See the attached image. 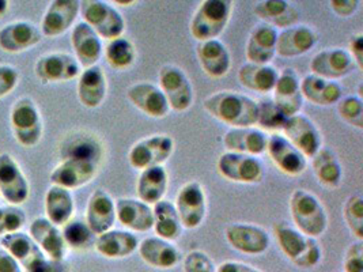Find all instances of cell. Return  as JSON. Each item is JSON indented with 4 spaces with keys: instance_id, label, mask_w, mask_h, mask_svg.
Masks as SVG:
<instances>
[{
    "instance_id": "obj_43",
    "label": "cell",
    "mask_w": 363,
    "mask_h": 272,
    "mask_svg": "<svg viewBox=\"0 0 363 272\" xmlns=\"http://www.w3.org/2000/svg\"><path fill=\"white\" fill-rule=\"evenodd\" d=\"M62 234L65 238L67 248L74 251H87L94 246L96 234L82 220H71L63 226Z\"/></svg>"
},
{
    "instance_id": "obj_40",
    "label": "cell",
    "mask_w": 363,
    "mask_h": 272,
    "mask_svg": "<svg viewBox=\"0 0 363 272\" xmlns=\"http://www.w3.org/2000/svg\"><path fill=\"white\" fill-rule=\"evenodd\" d=\"M312 159V169L320 184L324 187L336 188L343 180V166L337 155L330 149L321 147Z\"/></svg>"
},
{
    "instance_id": "obj_52",
    "label": "cell",
    "mask_w": 363,
    "mask_h": 272,
    "mask_svg": "<svg viewBox=\"0 0 363 272\" xmlns=\"http://www.w3.org/2000/svg\"><path fill=\"white\" fill-rule=\"evenodd\" d=\"M348 53L351 55L352 60L355 62L357 68L363 69V34H352L348 42Z\"/></svg>"
},
{
    "instance_id": "obj_3",
    "label": "cell",
    "mask_w": 363,
    "mask_h": 272,
    "mask_svg": "<svg viewBox=\"0 0 363 272\" xmlns=\"http://www.w3.org/2000/svg\"><path fill=\"white\" fill-rule=\"evenodd\" d=\"M274 233L283 255L294 266L301 268H313L321 261L323 249L315 238L302 234L287 222L275 223Z\"/></svg>"
},
{
    "instance_id": "obj_12",
    "label": "cell",
    "mask_w": 363,
    "mask_h": 272,
    "mask_svg": "<svg viewBox=\"0 0 363 272\" xmlns=\"http://www.w3.org/2000/svg\"><path fill=\"white\" fill-rule=\"evenodd\" d=\"M281 135L306 158H312L323 147V136L312 120L302 113L287 120Z\"/></svg>"
},
{
    "instance_id": "obj_49",
    "label": "cell",
    "mask_w": 363,
    "mask_h": 272,
    "mask_svg": "<svg viewBox=\"0 0 363 272\" xmlns=\"http://www.w3.org/2000/svg\"><path fill=\"white\" fill-rule=\"evenodd\" d=\"M345 272H363V242L351 244L346 251L343 261Z\"/></svg>"
},
{
    "instance_id": "obj_18",
    "label": "cell",
    "mask_w": 363,
    "mask_h": 272,
    "mask_svg": "<svg viewBox=\"0 0 363 272\" xmlns=\"http://www.w3.org/2000/svg\"><path fill=\"white\" fill-rule=\"evenodd\" d=\"M127 98L136 109L152 119H164L170 112L169 102L160 86L150 82H139L130 86Z\"/></svg>"
},
{
    "instance_id": "obj_46",
    "label": "cell",
    "mask_w": 363,
    "mask_h": 272,
    "mask_svg": "<svg viewBox=\"0 0 363 272\" xmlns=\"http://www.w3.org/2000/svg\"><path fill=\"white\" fill-rule=\"evenodd\" d=\"M337 113L348 125L363 130V101L359 96L342 97L337 102Z\"/></svg>"
},
{
    "instance_id": "obj_20",
    "label": "cell",
    "mask_w": 363,
    "mask_h": 272,
    "mask_svg": "<svg viewBox=\"0 0 363 272\" xmlns=\"http://www.w3.org/2000/svg\"><path fill=\"white\" fill-rule=\"evenodd\" d=\"M272 94V100L287 118L301 113L303 97L301 93V78L294 68H284L279 72Z\"/></svg>"
},
{
    "instance_id": "obj_28",
    "label": "cell",
    "mask_w": 363,
    "mask_h": 272,
    "mask_svg": "<svg viewBox=\"0 0 363 272\" xmlns=\"http://www.w3.org/2000/svg\"><path fill=\"white\" fill-rule=\"evenodd\" d=\"M196 56L200 67L210 78H222L230 71V52L219 40L199 42Z\"/></svg>"
},
{
    "instance_id": "obj_33",
    "label": "cell",
    "mask_w": 363,
    "mask_h": 272,
    "mask_svg": "<svg viewBox=\"0 0 363 272\" xmlns=\"http://www.w3.org/2000/svg\"><path fill=\"white\" fill-rule=\"evenodd\" d=\"M43 38L41 30L30 22H14L0 30V48L17 53L37 45Z\"/></svg>"
},
{
    "instance_id": "obj_10",
    "label": "cell",
    "mask_w": 363,
    "mask_h": 272,
    "mask_svg": "<svg viewBox=\"0 0 363 272\" xmlns=\"http://www.w3.org/2000/svg\"><path fill=\"white\" fill-rule=\"evenodd\" d=\"M225 237L233 249L244 255H263L271 245L269 233L253 223H230L225 230Z\"/></svg>"
},
{
    "instance_id": "obj_36",
    "label": "cell",
    "mask_w": 363,
    "mask_h": 272,
    "mask_svg": "<svg viewBox=\"0 0 363 272\" xmlns=\"http://www.w3.org/2000/svg\"><path fill=\"white\" fill-rule=\"evenodd\" d=\"M238 82L247 90L267 94L272 93L279 76V71L271 64L247 63L238 69Z\"/></svg>"
},
{
    "instance_id": "obj_8",
    "label": "cell",
    "mask_w": 363,
    "mask_h": 272,
    "mask_svg": "<svg viewBox=\"0 0 363 272\" xmlns=\"http://www.w3.org/2000/svg\"><path fill=\"white\" fill-rule=\"evenodd\" d=\"M160 89L165 94L170 110L185 112L194 103L192 82L182 68L174 64L162 66L158 74Z\"/></svg>"
},
{
    "instance_id": "obj_16",
    "label": "cell",
    "mask_w": 363,
    "mask_h": 272,
    "mask_svg": "<svg viewBox=\"0 0 363 272\" xmlns=\"http://www.w3.org/2000/svg\"><path fill=\"white\" fill-rule=\"evenodd\" d=\"M357 68L351 55L343 48H327L314 55L311 60V74L324 79L337 81Z\"/></svg>"
},
{
    "instance_id": "obj_17",
    "label": "cell",
    "mask_w": 363,
    "mask_h": 272,
    "mask_svg": "<svg viewBox=\"0 0 363 272\" xmlns=\"http://www.w3.org/2000/svg\"><path fill=\"white\" fill-rule=\"evenodd\" d=\"M29 183L10 154H0V193L9 203H25L29 198Z\"/></svg>"
},
{
    "instance_id": "obj_32",
    "label": "cell",
    "mask_w": 363,
    "mask_h": 272,
    "mask_svg": "<svg viewBox=\"0 0 363 272\" xmlns=\"http://www.w3.org/2000/svg\"><path fill=\"white\" fill-rule=\"evenodd\" d=\"M139 239L128 230L112 229L96 237V252L106 259L130 257L138 251Z\"/></svg>"
},
{
    "instance_id": "obj_45",
    "label": "cell",
    "mask_w": 363,
    "mask_h": 272,
    "mask_svg": "<svg viewBox=\"0 0 363 272\" xmlns=\"http://www.w3.org/2000/svg\"><path fill=\"white\" fill-rule=\"evenodd\" d=\"M343 218L348 230L358 238L363 239V199L361 195H351L347 198L343 207Z\"/></svg>"
},
{
    "instance_id": "obj_6",
    "label": "cell",
    "mask_w": 363,
    "mask_h": 272,
    "mask_svg": "<svg viewBox=\"0 0 363 272\" xmlns=\"http://www.w3.org/2000/svg\"><path fill=\"white\" fill-rule=\"evenodd\" d=\"M219 174L233 183L238 184H260L264 180L265 168L259 157L248 154H220L216 162Z\"/></svg>"
},
{
    "instance_id": "obj_1",
    "label": "cell",
    "mask_w": 363,
    "mask_h": 272,
    "mask_svg": "<svg viewBox=\"0 0 363 272\" xmlns=\"http://www.w3.org/2000/svg\"><path fill=\"white\" fill-rule=\"evenodd\" d=\"M203 106L208 115L231 128L255 127L257 121V102L237 91H216L204 100Z\"/></svg>"
},
{
    "instance_id": "obj_4",
    "label": "cell",
    "mask_w": 363,
    "mask_h": 272,
    "mask_svg": "<svg viewBox=\"0 0 363 272\" xmlns=\"http://www.w3.org/2000/svg\"><path fill=\"white\" fill-rule=\"evenodd\" d=\"M233 11L230 0H204L200 3L189 23L191 35L199 41L218 40L225 32Z\"/></svg>"
},
{
    "instance_id": "obj_34",
    "label": "cell",
    "mask_w": 363,
    "mask_h": 272,
    "mask_svg": "<svg viewBox=\"0 0 363 272\" xmlns=\"http://www.w3.org/2000/svg\"><path fill=\"white\" fill-rule=\"evenodd\" d=\"M167 188L169 173L162 165L142 170L136 183V199L154 205L165 199Z\"/></svg>"
},
{
    "instance_id": "obj_57",
    "label": "cell",
    "mask_w": 363,
    "mask_h": 272,
    "mask_svg": "<svg viewBox=\"0 0 363 272\" xmlns=\"http://www.w3.org/2000/svg\"><path fill=\"white\" fill-rule=\"evenodd\" d=\"M115 4H121L127 7V4H135V1H115Z\"/></svg>"
},
{
    "instance_id": "obj_19",
    "label": "cell",
    "mask_w": 363,
    "mask_h": 272,
    "mask_svg": "<svg viewBox=\"0 0 363 272\" xmlns=\"http://www.w3.org/2000/svg\"><path fill=\"white\" fill-rule=\"evenodd\" d=\"M116 221L131 233H146L152 230L154 212L149 204L135 198H120L115 200Z\"/></svg>"
},
{
    "instance_id": "obj_31",
    "label": "cell",
    "mask_w": 363,
    "mask_h": 272,
    "mask_svg": "<svg viewBox=\"0 0 363 272\" xmlns=\"http://www.w3.org/2000/svg\"><path fill=\"white\" fill-rule=\"evenodd\" d=\"M253 13L263 23L275 29H287L297 25L299 11L286 0H262L253 6Z\"/></svg>"
},
{
    "instance_id": "obj_5",
    "label": "cell",
    "mask_w": 363,
    "mask_h": 272,
    "mask_svg": "<svg viewBox=\"0 0 363 272\" xmlns=\"http://www.w3.org/2000/svg\"><path fill=\"white\" fill-rule=\"evenodd\" d=\"M79 13L82 16L83 22L87 23L101 38L112 41L123 37L125 32L124 17L106 1L83 0L81 1Z\"/></svg>"
},
{
    "instance_id": "obj_30",
    "label": "cell",
    "mask_w": 363,
    "mask_h": 272,
    "mask_svg": "<svg viewBox=\"0 0 363 272\" xmlns=\"http://www.w3.org/2000/svg\"><path fill=\"white\" fill-rule=\"evenodd\" d=\"M317 34L306 25H294L278 33L277 55L281 57H298L313 50Z\"/></svg>"
},
{
    "instance_id": "obj_42",
    "label": "cell",
    "mask_w": 363,
    "mask_h": 272,
    "mask_svg": "<svg viewBox=\"0 0 363 272\" xmlns=\"http://www.w3.org/2000/svg\"><path fill=\"white\" fill-rule=\"evenodd\" d=\"M104 55H105L106 63L111 67L123 71V69L133 67L136 60V48L131 40L125 37H118L108 42Z\"/></svg>"
},
{
    "instance_id": "obj_41",
    "label": "cell",
    "mask_w": 363,
    "mask_h": 272,
    "mask_svg": "<svg viewBox=\"0 0 363 272\" xmlns=\"http://www.w3.org/2000/svg\"><path fill=\"white\" fill-rule=\"evenodd\" d=\"M104 155L102 144L99 139L90 135H77L71 137L63 147V157L66 158H79L91 161L99 165Z\"/></svg>"
},
{
    "instance_id": "obj_54",
    "label": "cell",
    "mask_w": 363,
    "mask_h": 272,
    "mask_svg": "<svg viewBox=\"0 0 363 272\" xmlns=\"http://www.w3.org/2000/svg\"><path fill=\"white\" fill-rule=\"evenodd\" d=\"M216 272H262L259 268L250 266V264H245L241 261H233V260H228L220 263L216 267Z\"/></svg>"
},
{
    "instance_id": "obj_47",
    "label": "cell",
    "mask_w": 363,
    "mask_h": 272,
    "mask_svg": "<svg viewBox=\"0 0 363 272\" xmlns=\"http://www.w3.org/2000/svg\"><path fill=\"white\" fill-rule=\"evenodd\" d=\"M26 222L25 212L17 207H1L0 208V234L6 236L19 232Z\"/></svg>"
},
{
    "instance_id": "obj_35",
    "label": "cell",
    "mask_w": 363,
    "mask_h": 272,
    "mask_svg": "<svg viewBox=\"0 0 363 272\" xmlns=\"http://www.w3.org/2000/svg\"><path fill=\"white\" fill-rule=\"evenodd\" d=\"M301 93L303 100L318 106L335 105L343 97V89L336 81L324 79L313 74L301 79Z\"/></svg>"
},
{
    "instance_id": "obj_21",
    "label": "cell",
    "mask_w": 363,
    "mask_h": 272,
    "mask_svg": "<svg viewBox=\"0 0 363 272\" xmlns=\"http://www.w3.org/2000/svg\"><path fill=\"white\" fill-rule=\"evenodd\" d=\"M86 223L96 236L113 229L116 203L111 193L105 189H96L90 195L86 207Z\"/></svg>"
},
{
    "instance_id": "obj_51",
    "label": "cell",
    "mask_w": 363,
    "mask_h": 272,
    "mask_svg": "<svg viewBox=\"0 0 363 272\" xmlns=\"http://www.w3.org/2000/svg\"><path fill=\"white\" fill-rule=\"evenodd\" d=\"M361 1L358 0H332L330 1V10L340 18L352 17L358 8Z\"/></svg>"
},
{
    "instance_id": "obj_11",
    "label": "cell",
    "mask_w": 363,
    "mask_h": 272,
    "mask_svg": "<svg viewBox=\"0 0 363 272\" xmlns=\"http://www.w3.org/2000/svg\"><path fill=\"white\" fill-rule=\"evenodd\" d=\"M11 125L18 143L25 147L35 146L40 142L44 131L40 110L29 98H22L13 106Z\"/></svg>"
},
{
    "instance_id": "obj_50",
    "label": "cell",
    "mask_w": 363,
    "mask_h": 272,
    "mask_svg": "<svg viewBox=\"0 0 363 272\" xmlns=\"http://www.w3.org/2000/svg\"><path fill=\"white\" fill-rule=\"evenodd\" d=\"M18 71L10 66H0V98L11 93L18 84Z\"/></svg>"
},
{
    "instance_id": "obj_38",
    "label": "cell",
    "mask_w": 363,
    "mask_h": 272,
    "mask_svg": "<svg viewBox=\"0 0 363 272\" xmlns=\"http://www.w3.org/2000/svg\"><path fill=\"white\" fill-rule=\"evenodd\" d=\"M152 212H154L152 229L157 237L164 238L170 242H174L182 237L184 227L173 202L162 199L161 202L154 204Z\"/></svg>"
},
{
    "instance_id": "obj_44",
    "label": "cell",
    "mask_w": 363,
    "mask_h": 272,
    "mask_svg": "<svg viewBox=\"0 0 363 272\" xmlns=\"http://www.w3.org/2000/svg\"><path fill=\"white\" fill-rule=\"evenodd\" d=\"M289 118L281 112L279 106L274 102L272 98H265L257 102V121L256 125L260 127L263 131H274L279 132L283 131Z\"/></svg>"
},
{
    "instance_id": "obj_27",
    "label": "cell",
    "mask_w": 363,
    "mask_h": 272,
    "mask_svg": "<svg viewBox=\"0 0 363 272\" xmlns=\"http://www.w3.org/2000/svg\"><path fill=\"white\" fill-rule=\"evenodd\" d=\"M268 134L256 127L230 128L223 136V146L231 153L259 157L267 152Z\"/></svg>"
},
{
    "instance_id": "obj_26",
    "label": "cell",
    "mask_w": 363,
    "mask_h": 272,
    "mask_svg": "<svg viewBox=\"0 0 363 272\" xmlns=\"http://www.w3.org/2000/svg\"><path fill=\"white\" fill-rule=\"evenodd\" d=\"M71 44L81 67L97 66L102 56V40L87 23L78 22L71 32Z\"/></svg>"
},
{
    "instance_id": "obj_7",
    "label": "cell",
    "mask_w": 363,
    "mask_h": 272,
    "mask_svg": "<svg viewBox=\"0 0 363 272\" xmlns=\"http://www.w3.org/2000/svg\"><path fill=\"white\" fill-rule=\"evenodd\" d=\"M174 152V139L166 134L150 135L138 140L128 153V162L133 169L145 170L164 166Z\"/></svg>"
},
{
    "instance_id": "obj_53",
    "label": "cell",
    "mask_w": 363,
    "mask_h": 272,
    "mask_svg": "<svg viewBox=\"0 0 363 272\" xmlns=\"http://www.w3.org/2000/svg\"><path fill=\"white\" fill-rule=\"evenodd\" d=\"M66 267L65 261H55L45 257L41 261H38L30 270H28V272H67Z\"/></svg>"
},
{
    "instance_id": "obj_39",
    "label": "cell",
    "mask_w": 363,
    "mask_h": 272,
    "mask_svg": "<svg viewBox=\"0 0 363 272\" xmlns=\"http://www.w3.org/2000/svg\"><path fill=\"white\" fill-rule=\"evenodd\" d=\"M75 211V203L71 192L65 188L52 186L45 195L47 220L55 226H65L71 221Z\"/></svg>"
},
{
    "instance_id": "obj_23",
    "label": "cell",
    "mask_w": 363,
    "mask_h": 272,
    "mask_svg": "<svg viewBox=\"0 0 363 272\" xmlns=\"http://www.w3.org/2000/svg\"><path fill=\"white\" fill-rule=\"evenodd\" d=\"M278 30L267 23L256 25L249 34L245 56L248 63L269 64L277 56Z\"/></svg>"
},
{
    "instance_id": "obj_22",
    "label": "cell",
    "mask_w": 363,
    "mask_h": 272,
    "mask_svg": "<svg viewBox=\"0 0 363 272\" xmlns=\"http://www.w3.org/2000/svg\"><path fill=\"white\" fill-rule=\"evenodd\" d=\"M138 252L147 266L158 270L174 268L182 259L180 249L173 242L157 236L140 241Z\"/></svg>"
},
{
    "instance_id": "obj_15",
    "label": "cell",
    "mask_w": 363,
    "mask_h": 272,
    "mask_svg": "<svg viewBox=\"0 0 363 272\" xmlns=\"http://www.w3.org/2000/svg\"><path fill=\"white\" fill-rule=\"evenodd\" d=\"M81 68L75 56L56 52L38 59L35 64V74L44 84L67 82L78 78L82 72Z\"/></svg>"
},
{
    "instance_id": "obj_2",
    "label": "cell",
    "mask_w": 363,
    "mask_h": 272,
    "mask_svg": "<svg viewBox=\"0 0 363 272\" xmlns=\"http://www.w3.org/2000/svg\"><path fill=\"white\" fill-rule=\"evenodd\" d=\"M294 227L311 238L321 237L330 225L328 212L321 200L308 189L293 191L289 202Z\"/></svg>"
},
{
    "instance_id": "obj_56",
    "label": "cell",
    "mask_w": 363,
    "mask_h": 272,
    "mask_svg": "<svg viewBox=\"0 0 363 272\" xmlns=\"http://www.w3.org/2000/svg\"><path fill=\"white\" fill-rule=\"evenodd\" d=\"M9 8V1L7 0H0V16H3Z\"/></svg>"
},
{
    "instance_id": "obj_29",
    "label": "cell",
    "mask_w": 363,
    "mask_h": 272,
    "mask_svg": "<svg viewBox=\"0 0 363 272\" xmlns=\"http://www.w3.org/2000/svg\"><path fill=\"white\" fill-rule=\"evenodd\" d=\"M78 100L83 106L96 109L102 105L108 94V79L99 66L84 68L78 79Z\"/></svg>"
},
{
    "instance_id": "obj_13",
    "label": "cell",
    "mask_w": 363,
    "mask_h": 272,
    "mask_svg": "<svg viewBox=\"0 0 363 272\" xmlns=\"http://www.w3.org/2000/svg\"><path fill=\"white\" fill-rule=\"evenodd\" d=\"M97 170L99 165L91 161L79 158H66L52 170L50 180L52 186H57L71 191L89 184L96 177Z\"/></svg>"
},
{
    "instance_id": "obj_24",
    "label": "cell",
    "mask_w": 363,
    "mask_h": 272,
    "mask_svg": "<svg viewBox=\"0 0 363 272\" xmlns=\"http://www.w3.org/2000/svg\"><path fill=\"white\" fill-rule=\"evenodd\" d=\"M81 1L55 0L52 1L41 23V33L47 37H57L74 26L79 16Z\"/></svg>"
},
{
    "instance_id": "obj_9",
    "label": "cell",
    "mask_w": 363,
    "mask_h": 272,
    "mask_svg": "<svg viewBox=\"0 0 363 272\" xmlns=\"http://www.w3.org/2000/svg\"><path fill=\"white\" fill-rule=\"evenodd\" d=\"M174 205L182 227L188 230L198 229L207 215V195L204 187L199 181L184 184L176 195Z\"/></svg>"
},
{
    "instance_id": "obj_55",
    "label": "cell",
    "mask_w": 363,
    "mask_h": 272,
    "mask_svg": "<svg viewBox=\"0 0 363 272\" xmlns=\"http://www.w3.org/2000/svg\"><path fill=\"white\" fill-rule=\"evenodd\" d=\"M0 272H22L21 264L4 249H0Z\"/></svg>"
},
{
    "instance_id": "obj_37",
    "label": "cell",
    "mask_w": 363,
    "mask_h": 272,
    "mask_svg": "<svg viewBox=\"0 0 363 272\" xmlns=\"http://www.w3.org/2000/svg\"><path fill=\"white\" fill-rule=\"evenodd\" d=\"M1 245L4 251H7L19 264L26 268V271L47 257L34 242L33 238L21 232L3 236Z\"/></svg>"
},
{
    "instance_id": "obj_48",
    "label": "cell",
    "mask_w": 363,
    "mask_h": 272,
    "mask_svg": "<svg viewBox=\"0 0 363 272\" xmlns=\"http://www.w3.org/2000/svg\"><path fill=\"white\" fill-rule=\"evenodd\" d=\"M184 272H216V266L213 259L204 251L194 249L188 252L182 259Z\"/></svg>"
},
{
    "instance_id": "obj_25",
    "label": "cell",
    "mask_w": 363,
    "mask_h": 272,
    "mask_svg": "<svg viewBox=\"0 0 363 272\" xmlns=\"http://www.w3.org/2000/svg\"><path fill=\"white\" fill-rule=\"evenodd\" d=\"M29 236L43 251V254L50 260L65 261L67 245L62 232L47 218H35L30 227Z\"/></svg>"
},
{
    "instance_id": "obj_14",
    "label": "cell",
    "mask_w": 363,
    "mask_h": 272,
    "mask_svg": "<svg viewBox=\"0 0 363 272\" xmlns=\"http://www.w3.org/2000/svg\"><path fill=\"white\" fill-rule=\"evenodd\" d=\"M275 166L281 173L297 177L308 168V158L297 150L281 134H272L268 136L267 152Z\"/></svg>"
}]
</instances>
